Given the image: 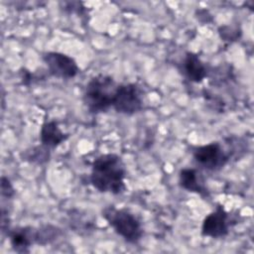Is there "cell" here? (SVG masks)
I'll list each match as a JSON object with an SVG mask.
<instances>
[{
	"instance_id": "1",
	"label": "cell",
	"mask_w": 254,
	"mask_h": 254,
	"mask_svg": "<svg viewBox=\"0 0 254 254\" xmlns=\"http://www.w3.org/2000/svg\"><path fill=\"white\" fill-rule=\"evenodd\" d=\"M125 176V165L121 157L116 154H103L93 161L89 181L100 192L120 194L126 190Z\"/></svg>"
},
{
	"instance_id": "2",
	"label": "cell",
	"mask_w": 254,
	"mask_h": 254,
	"mask_svg": "<svg viewBox=\"0 0 254 254\" xmlns=\"http://www.w3.org/2000/svg\"><path fill=\"white\" fill-rule=\"evenodd\" d=\"M118 85L111 76L98 74L87 82L83 92V103L90 113L106 112L112 107Z\"/></svg>"
},
{
	"instance_id": "3",
	"label": "cell",
	"mask_w": 254,
	"mask_h": 254,
	"mask_svg": "<svg viewBox=\"0 0 254 254\" xmlns=\"http://www.w3.org/2000/svg\"><path fill=\"white\" fill-rule=\"evenodd\" d=\"M102 215L114 231L126 242L135 244L143 235V228L138 218L125 208L108 206L102 211Z\"/></svg>"
},
{
	"instance_id": "4",
	"label": "cell",
	"mask_w": 254,
	"mask_h": 254,
	"mask_svg": "<svg viewBox=\"0 0 254 254\" xmlns=\"http://www.w3.org/2000/svg\"><path fill=\"white\" fill-rule=\"evenodd\" d=\"M112 108L124 115H133L143 108V97L140 87L135 83L118 85L112 103Z\"/></svg>"
},
{
	"instance_id": "5",
	"label": "cell",
	"mask_w": 254,
	"mask_h": 254,
	"mask_svg": "<svg viewBox=\"0 0 254 254\" xmlns=\"http://www.w3.org/2000/svg\"><path fill=\"white\" fill-rule=\"evenodd\" d=\"M43 61L48 66L49 73L58 78H72L79 71L76 62L71 57L63 53H46L43 56Z\"/></svg>"
},
{
	"instance_id": "6",
	"label": "cell",
	"mask_w": 254,
	"mask_h": 254,
	"mask_svg": "<svg viewBox=\"0 0 254 254\" xmlns=\"http://www.w3.org/2000/svg\"><path fill=\"white\" fill-rule=\"evenodd\" d=\"M193 159L200 167L210 171L222 168L228 161L227 155L218 142L196 147L193 150Z\"/></svg>"
},
{
	"instance_id": "7",
	"label": "cell",
	"mask_w": 254,
	"mask_h": 254,
	"mask_svg": "<svg viewBox=\"0 0 254 254\" xmlns=\"http://www.w3.org/2000/svg\"><path fill=\"white\" fill-rule=\"evenodd\" d=\"M228 231V213L222 206H217L216 209L207 214L202 221L201 235L203 236L220 238L226 236Z\"/></svg>"
},
{
	"instance_id": "8",
	"label": "cell",
	"mask_w": 254,
	"mask_h": 254,
	"mask_svg": "<svg viewBox=\"0 0 254 254\" xmlns=\"http://www.w3.org/2000/svg\"><path fill=\"white\" fill-rule=\"evenodd\" d=\"M8 235L14 251L18 253H28L30 247L36 243L37 229L31 226L17 227L9 231Z\"/></svg>"
},
{
	"instance_id": "9",
	"label": "cell",
	"mask_w": 254,
	"mask_h": 254,
	"mask_svg": "<svg viewBox=\"0 0 254 254\" xmlns=\"http://www.w3.org/2000/svg\"><path fill=\"white\" fill-rule=\"evenodd\" d=\"M183 70L187 78L192 82H201L207 74L206 66L201 62L199 57L192 53L188 52L183 62Z\"/></svg>"
},
{
	"instance_id": "10",
	"label": "cell",
	"mask_w": 254,
	"mask_h": 254,
	"mask_svg": "<svg viewBox=\"0 0 254 254\" xmlns=\"http://www.w3.org/2000/svg\"><path fill=\"white\" fill-rule=\"evenodd\" d=\"M68 135L64 134L57 121H47L45 122L40 131V140L42 145L48 148H56L66 140Z\"/></svg>"
},
{
	"instance_id": "11",
	"label": "cell",
	"mask_w": 254,
	"mask_h": 254,
	"mask_svg": "<svg viewBox=\"0 0 254 254\" xmlns=\"http://www.w3.org/2000/svg\"><path fill=\"white\" fill-rule=\"evenodd\" d=\"M179 184L184 190L198 194H206V190L200 184L197 178V172L191 168L181 170L179 174Z\"/></svg>"
},
{
	"instance_id": "12",
	"label": "cell",
	"mask_w": 254,
	"mask_h": 254,
	"mask_svg": "<svg viewBox=\"0 0 254 254\" xmlns=\"http://www.w3.org/2000/svg\"><path fill=\"white\" fill-rule=\"evenodd\" d=\"M50 148L42 145L41 147H34L30 150H27L24 154L25 161H28L30 163L34 164H44L49 161L50 159Z\"/></svg>"
},
{
	"instance_id": "13",
	"label": "cell",
	"mask_w": 254,
	"mask_h": 254,
	"mask_svg": "<svg viewBox=\"0 0 254 254\" xmlns=\"http://www.w3.org/2000/svg\"><path fill=\"white\" fill-rule=\"evenodd\" d=\"M60 233V229L52 225H46L41 228H38L36 243L40 245H46L48 243H51L52 241L57 239Z\"/></svg>"
},
{
	"instance_id": "14",
	"label": "cell",
	"mask_w": 254,
	"mask_h": 254,
	"mask_svg": "<svg viewBox=\"0 0 254 254\" xmlns=\"http://www.w3.org/2000/svg\"><path fill=\"white\" fill-rule=\"evenodd\" d=\"M15 194V190L10 182V180L6 177L1 178V195L6 198H11Z\"/></svg>"
},
{
	"instance_id": "15",
	"label": "cell",
	"mask_w": 254,
	"mask_h": 254,
	"mask_svg": "<svg viewBox=\"0 0 254 254\" xmlns=\"http://www.w3.org/2000/svg\"><path fill=\"white\" fill-rule=\"evenodd\" d=\"M20 78L22 81V84L24 85H30L33 81V74L27 70L26 68H22L20 69Z\"/></svg>"
}]
</instances>
